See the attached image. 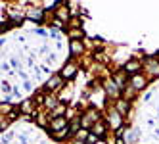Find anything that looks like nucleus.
<instances>
[{"label":"nucleus","mask_w":159,"mask_h":144,"mask_svg":"<svg viewBox=\"0 0 159 144\" xmlns=\"http://www.w3.org/2000/svg\"><path fill=\"white\" fill-rule=\"evenodd\" d=\"M132 88H136V91H138V88H144L146 86V79L142 75H132Z\"/></svg>","instance_id":"obj_14"},{"label":"nucleus","mask_w":159,"mask_h":144,"mask_svg":"<svg viewBox=\"0 0 159 144\" xmlns=\"http://www.w3.org/2000/svg\"><path fill=\"white\" fill-rule=\"evenodd\" d=\"M104 88H106V92H107L109 96H113V98H117V100H119V85H117L115 81H113V79L106 81Z\"/></svg>","instance_id":"obj_5"},{"label":"nucleus","mask_w":159,"mask_h":144,"mask_svg":"<svg viewBox=\"0 0 159 144\" xmlns=\"http://www.w3.org/2000/svg\"><path fill=\"white\" fill-rule=\"evenodd\" d=\"M54 27H63V21H60L58 17H54V23H52Z\"/></svg>","instance_id":"obj_25"},{"label":"nucleus","mask_w":159,"mask_h":144,"mask_svg":"<svg viewBox=\"0 0 159 144\" xmlns=\"http://www.w3.org/2000/svg\"><path fill=\"white\" fill-rule=\"evenodd\" d=\"M65 127H69V121H67V117H56L50 121V127H48V132L52 135V132H58V131H63Z\"/></svg>","instance_id":"obj_1"},{"label":"nucleus","mask_w":159,"mask_h":144,"mask_svg":"<svg viewBox=\"0 0 159 144\" xmlns=\"http://www.w3.org/2000/svg\"><path fill=\"white\" fill-rule=\"evenodd\" d=\"M121 123H123V115L117 112L115 108L109 109V115H107V125H111V129H121Z\"/></svg>","instance_id":"obj_3"},{"label":"nucleus","mask_w":159,"mask_h":144,"mask_svg":"<svg viewBox=\"0 0 159 144\" xmlns=\"http://www.w3.org/2000/svg\"><path fill=\"white\" fill-rule=\"evenodd\" d=\"M73 144H86V142H84V140H75Z\"/></svg>","instance_id":"obj_28"},{"label":"nucleus","mask_w":159,"mask_h":144,"mask_svg":"<svg viewBox=\"0 0 159 144\" xmlns=\"http://www.w3.org/2000/svg\"><path fill=\"white\" fill-rule=\"evenodd\" d=\"M71 132H69V127H65L63 131H58V132H52V138H56V140H63V138H67Z\"/></svg>","instance_id":"obj_18"},{"label":"nucleus","mask_w":159,"mask_h":144,"mask_svg":"<svg viewBox=\"0 0 159 144\" xmlns=\"http://www.w3.org/2000/svg\"><path fill=\"white\" fill-rule=\"evenodd\" d=\"M98 142H100L98 135H94V132L90 131V135H88V138H86V144H98Z\"/></svg>","instance_id":"obj_24"},{"label":"nucleus","mask_w":159,"mask_h":144,"mask_svg":"<svg viewBox=\"0 0 159 144\" xmlns=\"http://www.w3.org/2000/svg\"><path fill=\"white\" fill-rule=\"evenodd\" d=\"M77 69H79V65L73 62V60H69L63 67H61V71H60V75L63 77V79H71V77H75L77 75Z\"/></svg>","instance_id":"obj_4"},{"label":"nucleus","mask_w":159,"mask_h":144,"mask_svg":"<svg viewBox=\"0 0 159 144\" xmlns=\"http://www.w3.org/2000/svg\"><path fill=\"white\" fill-rule=\"evenodd\" d=\"M144 65L148 67V71H150V73L159 75V62H155V60H152V58H148V60L144 62Z\"/></svg>","instance_id":"obj_12"},{"label":"nucleus","mask_w":159,"mask_h":144,"mask_svg":"<svg viewBox=\"0 0 159 144\" xmlns=\"http://www.w3.org/2000/svg\"><path fill=\"white\" fill-rule=\"evenodd\" d=\"M90 131H92L94 135H98V138H104L106 137V131H107V123H106V121H98V123Z\"/></svg>","instance_id":"obj_8"},{"label":"nucleus","mask_w":159,"mask_h":144,"mask_svg":"<svg viewBox=\"0 0 159 144\" xmlns=\"http://www.w3.org/2000/svg\"><path fill=\"white\" fill-rule=\"evenodd\" d=\"M50 115H46V114H37V123L40 125V127H50Z\"/></svg>","instance_id":"obj_15"},{"label":"nucleus","mask_w":159,"mask_h":144,"mask_svg":"<svg viewBox=\"0 0 159 144\" xmlns=\"http://www.w3.org/2000/svg\"><path fill=\"white\" fill-rule=\"evenodd\" d=\"M69 50H71V56H81V54L84 52V46H83L81 40H71Z\"/></svg>","instance_id":"obj_9"},{"label":"nucleus","mask_w":159,"mask_h":144,"mask_svg":"<svg viewBox=\"0 0 159 144\" xmlns=\"http://www.w3.org/2000/svg\"><path fill=\"white\" fill-rule=\"evenodd\" d=\"M140 69V62L138 60H129L127 63H125V73H132L136 75V71Z\"/></svg>","instance_id":"obj_10"},{"label":"nucleus","mask_w":159,"mask_h":144,"mask_svg":"<svg viewBox=\"0 0 159 144\" xmlns=\"http://www.w3.org/2000/svg\"><path fill=\"white\" fill-rule=\"evenodd\" d=\"M42 16H44V10L42 8H27V17L29 19H35L37 23L42 21Z\"/></svg>","instance_id":"obj_7"},{"label":"nucleus","mask_w":159,"mask_h":144,"mask_svg":"<svg viewBox=\"0 0 159 144\" xmlns=\"http://www.w3.org/2000/svg\"><path fill=\"white\" fill-rule=\"evenodd\" d=\"M0 112H2V115H10V114L14 112V109H12V106H10L8 102H2V108H0Z\"/></svg>","instance_id":"obj_22"},{"label":"nucleus","mask_w":159,"mask_h":144,"mask_svg":"<svg viewBox=\"0 0 159 144\" xmlns=\"http://www.w3.org/2000/svg\"><path fill=\"white\" fill-rule=\"evenodd\" d=\"M98 144H104V142H102V140H100V142H98Z\"/></svg>","instance_id":"obj_29"},{"label":"nucleus","mask_w":159,"mask_h":144,"mask_svg":"<svg viewBox=\"0 0 159 144\" xmlns=\"http://www.w3.org/2000/svg\"><path fill=\"white\" fill-rule=\"evenodd\" d=\"M10 92H14L12 85H10L8 81H2V96H4V94H10Z\"/></svg>","instance_id":"obj_23"},{"label":"nucleus","mask_w":159,"mask_h":144,"mask_svg":"<svg viewBox=\"0 0 159 144\" xmlns=\"http://www.w3.org/2000/svg\"><path fill=\"white\" fill-rule=\"evenodd\" d=\"M81 127H83V121H81V115H79V117H75V119H71V121H69V132H71V135H75V137H77V132L81 131Z\"/></svg>","instance_id":"obj_11"},{"label":"nucleus","mask_w":159,"mask_h":144,"mask_svg":"<svg viewBox=\"0 0 159 144\" xmlns=\"http://www.w3.org/2000/svg\"><path fill=\"white\" fill-rule=\"evenodd\" d=\"M21 112H25V114H33V100H25L23 104H21Z\"/></svg>","instance_id":"obj_20"},{"label":"nucleus","mask_w":159,"mask_h":144,"mask_svg":"<svg viewBox=\"0 0 159 144\" xmlns=\"http://www.w3.org/2000/svg\"><path fill=\"white\" fill-rule=\"evenodd\" d=\"M115 144H127V142H125V138H123V137H119V138L115 140Z\"/></svg>","instance_id":"obj_26"},{"label":"nucleus","mask_w":159,"mask_h":144,"mask_svg":"<svg viewBox=\"0 0 159 144\" xmlns=\"http://www.w3.org/2000/svg\"><path fill=\"white\" fill-rule=\"evenodd\" d=\"M44 106L50 108V109H56V108L60 106V100H58L56 96H46V100H44Z\"/></svg>","instance_id":"obj_17"},{"label":"nucleus","mask_w":159,"mask_h":144,"mask_svg":"<svg viewBox=\"0 0 159 144\" xmlns=\"http://www.w3.org/2000/svg\"><path fill=\"white\" fill-rule=\"evenodd\" d=\"M67 35H69L71 40H79V39L83 37V31L81 29H69V31H67Z\"/></svg>","instance_id":"obj_19"},{"label":"nucleus","mask_w":159,"mask_h":144,"mask_svg":"<svg viewBox=\"0 0 159 144\" xmlns=\"http://www.w3.org/2000/svg\"><path fill=\"white\" fill-rule=\"evenodd\" d=\"M2 69H4V71H12V69H10V65H8V63H6V62H4V63H2Z\"/></svg>","instance_id":"obj_27"},{"label":"nucleus","mask_w":159,"mask_h":144,"mask_svg":"<svg viewBox=\"0 0 159 144\" xmlns=\"http://www.w3.org/2000/svg\"><path fill=\"white\" fill-rule=\"evenodd\" d=\"M115 109L121 115H127L129 109H130V102L127 100V98H119V100H115Z\"/></svg>","instance_id":"obj_6"},{"label":"nucleus","mask_w":159,"mask_h":144,"mask_svg":"<svg viewBox=\"0 0 159 144\" xmlns=\"http://www.w3.org/2000/svg\"><path fill=\"white\" fill-rule=\"evenodd\" d=\"M113 81L119 85V88H123L125 86V75L123 73H115V75H113Z\"/></svg>","instance_id":"obj_21"},{"label":"nucleus","mask_w":159,"mask_h":144,"mask_svg":"<svg viewBox=\"0 0 159 144\" xmlns=\"http://www.w3.org/2000/svg\"><path fill=\"white\" fill-rule=\"evenodd\" d=\"M65 109H67V106H65V104H60V106L56 108V109H52V114H50V119H56V117H63Z\"/></svg>","instance_id":"obj_16"},{"label":"nucleus","mask_w":159,"mask_h":144,"mask_svg":"<svg viewBox=\"0 0 159 144\" xmlns=\"http://www.w3.org/2000/svg\"><path fill=\"white\" fill-rule=\"evenodd\" d=\"M61 86H63V77H61L60 73H56V75H52L50 79H48V83H46V91L56 92V91H60Z\"/></svg>","instance_id":"obj_2"},{"label":"nucleus","mask_w":159,"mask_h":144,"mask_svg":"<svg viewBox=\"0 0 159 144\" xmlns=\"http://www.w3.org/2000/svg\"><path fill=\"white\" fill-rule=\"evenodd\" d=\"M65 6H67V4L63 2V4L60 6V10H56V17H58L60 21H67V19H69V10H67Z\"/></svg>","instance_id":"obj_13"}]
</instances>
